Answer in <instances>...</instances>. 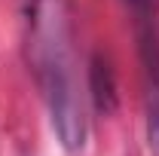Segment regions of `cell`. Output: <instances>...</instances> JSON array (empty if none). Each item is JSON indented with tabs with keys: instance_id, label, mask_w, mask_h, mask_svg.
<instances>
[{
	"instance_id": "obj_1",
	"label": "cell",
	"mask_w": 159,
	"mask_h": 156,
	"mask_svg": "<svg viewBox=\"0 0 159 156\" xmlns=\"http://www.w3.org/2000/svg\"><path fill=\"white\" fill-rule=\"evenodd\" d=\"M28 55L31 71L49 110L52 132L67 153H80L89 138V117L77 83L70 49V21L61 0H31L28 6Z\"/></svg>"
},
{
	"instance_id": "obj_2",
	"label": "cell",
	"mask_w": 159,
	"mask_h": 156,
	"mask_svg": "<svg viewBox=\"0 0 159 156\" xmlns=\"http://www.w3.org/2000/svg\"><path fill=\"white\" fill-rule=\"evenodd\" d=\"M141 61H144V98H147V144L159 156V37L153 28L141 31Z\"/></svg>"
},
{
	"instance_id": "obj_3",
	"label": "cell",
	"mask_w": 159,
	"mask_h": 156,
	"mask_svg": "<svg viewBox=\"0 0 159 156\" xmlns=\"http://www.w3.org/2000/svg\"><path fill=\"white\" fill-rule=\"evenodd\" d=\"M89 98H92V104H95V110L101 117H110L116 110V101H119L116 74H113L110 61L104 58L101 52H95L92 61H89Z\"/></svg>"
},
{
	"instance_id": "obj_4",
	"label": "cell",
	"mask_w": 159,
	"mask_h": 156,
	"mask_svg": "<svg viewBox=\"0 0 159 156\" xmlns=\"http://www.w3.org/2000/svg\"><path fill=\"white\" fill-rule=\"evenodd\" d=\"M129 3H135V6H147V0H129Z\"/></svg>"
}]
</instances>
